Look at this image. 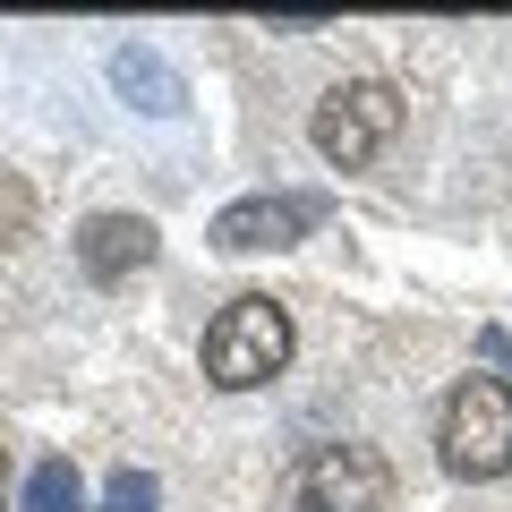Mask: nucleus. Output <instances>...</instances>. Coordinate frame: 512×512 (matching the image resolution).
<instances>
[{
    "mask_svg": "<svg viewBox=\"0 0 512 512\" xmlns=\"http://www.w3.org/2000/svg\"><path fill=\"white\" fill-rule=\"evenodd\" d=\"M154 222L146 214H94L86 231H77V265H86V282H128L154 265Z\"/></svg>",
    "mask_w": 512,
    "mask_h": 512,
    "instance_id": "6",
    "label": "nucleus"
},
{
    "mask_svg": "<svg viewBox=\"0 0 512 512\" xmlns=\"http://www.w3.org/2000/svg\"><path fill=\"white\" fill-rule=\"evenodd\" d=\"M205 384H222V393H248V384H274L282 367H291V308L265 291H239L231 308L205 325Z\"/></svg>",
    "mask_w": 512,
    "mask_h": 512,
    "instance_id": "1",
    "label": "nucleus"
},
{
    "mask_svg": "<svg viewBox=\"0 0 512 512\" xmlns=\"http://www.w3.org/2000/svg\"><path fill=\"white\" fill-rule=\"evenodd\" d=\"M393 137H402V94L384 86V77H350V86H333L325 103H316V120H308V146L325 154L333 171H367Z\"/></svg>",
    "mask_w": 512,
    "mask_h": 512,
    "instance_id": "4",
    "label": "nucleus"
},
{
    "mask_svg": "<svg viewBox=\"0 0 512 512\" xmlns=\"http://www.w3.org/2000/svg\"><path fill=\"white\" fill-rule=\"evenodd\" d=\"M111 86H120L137 111H180L188 103L180 69H171L163 52H146V43H120V52H111Z\"/></svg>",
    "mask_w": 512,
    "mask_h": 512,
    "instance_id": "7",
    "label": "nucleus"
},
{
    "mask_svg": "<svg viewBox=\"0 0 512 512\" xmlns=\"http://www.w3.org/2000/svg\"><path fill=\"white\" fill-rule=\"evenodd\" d=\"M316 231V197H239L214 214V248L256 256V248H291Z\"/></svg>",
    "mask_w": 512,
    "mask_h": 512,
    "instance_id": "5",
    "label": "nucleus"
},
{
    "mask_svg": "<svg viewBox=\"0 0 512 512\" xmlns=\"http://www.w3.org/2000/svg\"><path fill=\"white\" fill-rule=\"evenodd\" d=\"M436 461L453 478H504L512 470V384L504 376H461L436 427Z\"/></svg>",
    "mask_w": 512,
    "mask_h": 512,
    "instance_id": "2",
    "label": "nucleus"
},
{
    "mask_svg": "<svg viewBox=\"0 0 512 512\" xmlns=\"http://www.w3.org/2000/svg\"><path fill=\"white\" fill-rule=\"evenodd\" d=\"M154 504H163V478H154V470H111L103 512H154Z\"/></svg>",
    "mask_w": 512,
    "mask_h": 512,
    "instance_id": "10",
    "label": "nucleus"
},
{
    "mask_svg": "<svg viewBox=\"0 0 512 512\" xmlns=\"http://www.w3.org/2000/svg\"><path fill=\"white\" fill-rule=\"evenodd\" d=\"M0 512H9V453H0Z\"/></svg>",
    "mask_w": 512,
    "mask_h": 512,
    "instance_id": "12",
    "label": "nucleus"
},
{
    "mask_svg": "<svg viewBox=\"0 0 512 512\" xmlns=\"http://www.w3.org/2000/svg\"><path fill=\"white\" fill-rule=\"evenodd\" d=\"M18 512H86V478H77V461H69V453L35 461L26 487H18Z\"/></svg>",
    "mask_w": 512,
    "mask_h": 512,
    "instance_id": "8",
    "label": "nucleus"
},
{
    "mask_svg": "<svg viewBox=\"0 0 512 512\" xmlns=\"http://www.w3.org/2000/svg\"><path fill=\"white\" fill-rule=\"evenodd\" d=\"M478 350H487L495 367H512V333H504V325H487V333H478Z\"/></svg>",
    "mask_w": 512,
    "mask_h": 512,
    "instance_id": "11",
    "label": "nucleus"
},
{
    "mask_svg": "<svg viewBox=\"0 0 512 512\" xmlns=\"http://www.w3.org/2000/svg\"><path fill=\"white\" fill-rule=\"evenodd\" d=\"M393 470L376 444H308L282 478V512H384Z\"/></svg>",
    "mask_w": 512,
    "mask_h": 512,
    "instance_id": "3",
    "label": "nucleus"
},
{
    "mask_svg": "<svg viewBox=\"0 0 512 512\" xmlns=\"http://www.w3.org/2000/svg\"><path fill=\"white\" fill-rule=\"evenodd\" d=\"M18 239H35V188L0 171V248H18Z\"/></svg>",
    "mask_w": 512,
    "mask_h": 512,
    "instance_id": "9",
    "label": "nucleus"
}]
</instances>
